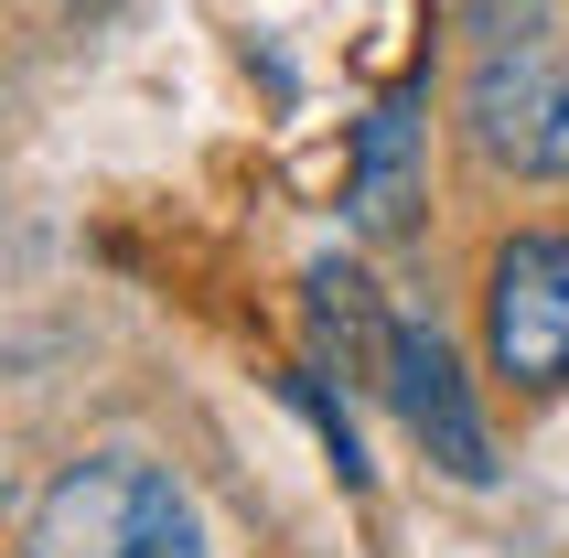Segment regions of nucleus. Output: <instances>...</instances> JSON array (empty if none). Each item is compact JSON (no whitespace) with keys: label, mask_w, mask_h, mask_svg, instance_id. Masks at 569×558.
<instances>
[{"label":"nucleus","mask_w":569,"mask_h":558,"mask_svg":"<svg viewBox=\"0 0 569 558\" xmlns=\"http://www.w3.org/2000/svg\"><path fill=\"white\" fill-rule=\"evenodd\" d=\"M22 558H204V527H193V495L161 462L97 451L32 505Z\"/></svg>","instance_id":"obj_1"},{"label":"nucleus","mask_w":569,"mask_h":558,"mask_svg":"<svg viewBox=\"0 0 569 558\" xmlns=\"http://www.w3.org/2000/svg\"><path fill=\"white\" fill-rule=\"evenodd\" d=\"M483 343L516 387H569V237H506L483 269Z\"/></svg>","instance_id":"obj_2"},{"label":"nucleus","mask_w":569,"mask_h":558,"mask_svg":"<svg viewBox=\"0 0 569 558\" xmlns=\"http://www.w3.org/2000/svg\"><path fill=\"white\" fill-rule=\"evenodd\" d=\"M473 140L516 172H569V76L559 54H483L473 76Z\"/></svg>","instance_id":"obj_3"},{"label":"nucleus","mask_w":569,"mask_h":558,"mask_svg":"<svg viewBox=\"0 0 569 558\" xmlns=\"http://www.w3.org/2000/svg\"><path fill=\"white\" fill-rule=\"evenodd\" d=\"M387 398L409 408V430L430 440L451 472H495L483 462V430H473V398H462V376H451V355H441V333L387 322Z\"/></svg>","instance_id":"obj_4"},{"label":"nucleus","mask_w":569,"mask_h":558,"mask_svg":"<svg viewBox=\"0 0 569 558\" xmlns=\"http://www.w3.org/2000/svg\"><path fill=\"white\" fill-rule=\"evenodd\" d=\"M409 151H419V87H398L377 119H366V140H355V216L366 226L409 216Z\"/></svg>","instance_id":"obj_5"}]
</instances>
